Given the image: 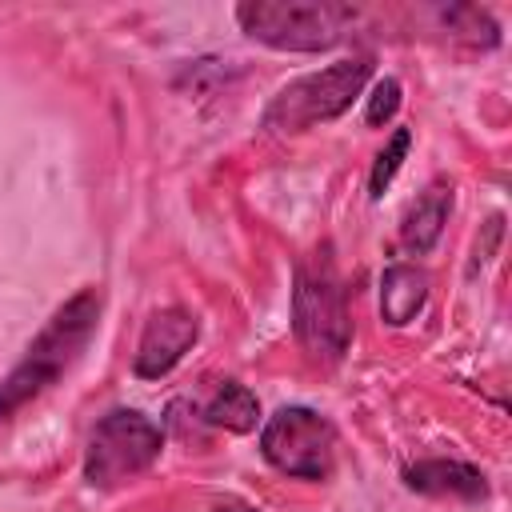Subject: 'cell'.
I'll return each mask as SVG.
<instances>
[{
	"instance_id": "obj_12",
	"label": "cell",
	"mask_w": 512,
	"mask_h": 512,
	"mask_svg": "<svg viewBox=\"0 0 512 512\" xmlns=\"http://www.w3.org/2000/svg\"><path fill=\"white\" fill-rule=\"evenodd\" d=\"M440 20H444L448 32H456L460 40H468V44H476V48H492V44L500 40L496 20H492L484 8H476V4H452V8L440 12Z\"/></svg>"
},
{
	"instance_id": "obj_2",
	"label": "cell",
	"mask_w": 512,
	"mask_h": 512,
	"mask_svg": "<svg viewBox=\"0 0 512 512\" xmlns=\"http://www.w3.org/2000/svg\"><path fill=\"white\" fill-rule=\"evenodd\" d=\"M236 24L248 40L276 52H324L352 36L360 8L336 0H252L236 4Z\"/></svg>"
},
{
	"instance_id": "obj_5",
	"label": "cell",
	"mask_w": 512,
	"mask_h": 512,
	"mask_svg": "<svg viewBox=\"0 0 512 512\" xmlns=\"http://www.w3.org/2000/svg\"><path fill=\"white\" fill-rule=\"evenodd\" d=\"M164 452V432L136 408H112L88 436L84 448V480L100 492L120 488L144 476Z\"/></svg>"
},
{
	"instance_id": "obj_14",
	"label": "cell",
	"mask_w": 512,
	"mask_h": 512,
	"mask_svg": "<svg viewBox=\"0 0 512 512\" xmlns=\"http://www.w3.org/2000/svg\"><path fill=\"white\" fill-rule=\"evenodd\" d=\"M400 96H404V88H400V80H396V76L376 80V84H372V92H368V100H364V120H368L372 128L388 124V120L396 116V108H400Z\"/></svg>"
},
{
	"instance_id": "obj_3",
	"label": "cell",
	"mask_w": 512,
	"mask_h": 512,
	"mask_svg": "<svg viewBox=\"0 0 512 512\" xmlns=\"http://www.w3.org/2000/svg\"><path fill=\"white\" fill-rule=\"evenodd\" d=\"M372 68H376V60L368 52H356V56H344V60L320 68V72L288 80L268 100V108L260 116V128L268 136H296V132H308L324 120H336L364 92Z\"/></svg>"
},
{
	"instance_id": "obj_7",
	"label": "cell",
	"mask_w": 512,
	"mask_h": 512,
	"mask_svg": "<svg viewBox=\"0 0 512 512\" xmlns=\"http://www.w3.org/2000/svg\"><path fill=\"white\" fill-rule=\"evenodd\" d=\"M196 340H200V320L188 308H180V304L160 308V312L148 316V324L140 332V344H136V356H132V372L140 380H160L192 352Z\"/></svg>"
},
{
	"instance_id": "obj_11",
	"label": "cell",
	"mask_w": 512,
	"mask_h": 512,
	"mask_svg": "<svg viewBox=\"0 0 512 512\" xmlns=\"http://www.w3.org/2000/svg\"><path fill=\"white\" fill-rule=\"evenodd\" d=\"M204 420L224 428V432H252L260 424V400L248 384H236V380H224L208 404H204Z\"/></svg>"
},
{
	"instance_id": "obj_8",
	"label": "cell",
	"mask_w": 512,
	"mask_h": 512,
	"mask_svg": "<svg viewBox=\"0 0 512 512\" xmlns=\"http://www.w3.org/2000/svg\"><path fill=\"white\" fill-rule=\"evenodd\" d=\"M404 484L420 496H448V500H484L488 496L484 472L464 460H416L404 468Z\"/></svg>"
},
{
	"instance_id": "obj_1",
	"label": "cell",
	"mask_w": 512,
	"mask_h": 512,
	"mask_svg": "<svg viewBox=\"0 0 512 512\" xmlns=\"http://www.w3.org/2000/svg\"><path fill=\"white\" fill-rule=\"evenodd\" d=\"M100 312H104L100 288H80L48 316V324L24 348L16 368L0 380V420H12L24 404L44 396L52 384H60L72 372V364L84 356V348L100 328Z\"/></svg>"
},
{
	"instance_id": "obj_6",
	"label": "cell",
	"mask_w": 512,
	"mask_h": 512,
	"mask_svg": "<svg viewBox=\"0 0 512 512\" xmlns=\"http://www.w3.org/2000/svg\"><path fill=\"white\" fill-rule=\"evenodd\" d=\"M260 456L292 480H324L336 464V428L308 404H284L260 428Z\"/></svg>"
},
{
	"instance_id": "obj_4",
	"label": "cell",
	"mask_w": 512,
	"mask_h": 512,
	"mask_svg": "<svg viewBox=\"0 0 512 512\" xmlns=\"http://www.w3.org/2000/svg\"><path fill=\"white\" fill-rule=\"evenodd\" d=\"M292 332H296L300 348L320 364H340L352 344L348 292H344V280L336 276V264L328 252H320L296 268Z\"/></svg>"
},
{
	"instance_id": "obj_15",
	"label": "cell",
	"mask_w": 512,
	"mask_h": 512,
	"mask_svg": "<svg viewBox=\"0 0 512 512\" xmlns=\"http://www.w3.org/2000/svg\"><path fill=\"white\" fill-rule=\"evenodd\" d=\"M204 512H256L252 504H244V500H236V496H216Z\"/></svg>"
},
{
	"instance_id": "obj_9",
	"label": "cell",
	"mask_w": 512,
	"mask_h": 512,
	"mask_svg": "<svg viewBox=\"0 0 512 512\" xmlns=\"http://www.w3.org/2000/svg\"><path fill=\"white\" fill-rule=\"evenodd\" d=\"M448 212H452V184H444V180L428 184L400 220V248L408 256H428L448 224Z\"/></svg>"
},
{
	"instance_id": "obj_10",
	"label": "cell",
	"mask_w": 512,
	"mask_h": 512,
	"mask_svg": "<svg viewBox=\"0 0 512 512\" xmlns=\"http://www.w3.org/2000/svg\"><path fill=\"white\" fill-rule=\"evenodd\" d=\"M428 304V272L416 264H388L380 276V316L392 328L412 324Z\"/></svg>"
},
{
	"instance_id": "obj_13",
	"label": "cell",
	"mask_w": 512,
	"mask_h": 512,
	"mask_svg": "<svg viewBox=\"0 0 512 512\" xmlns=\"http://www.w3.org/2000/svg\"><path fill=\"white\" fill-rule=\"evenodd\" d=\"M408 148H412V132H408V128H396V132H392V140L380 148V156H376L372 172H368V188H372V196H384V188H388V184H392V176L400 172V164H404Z\"/></svg>"
}]
</instances>
